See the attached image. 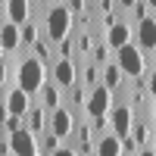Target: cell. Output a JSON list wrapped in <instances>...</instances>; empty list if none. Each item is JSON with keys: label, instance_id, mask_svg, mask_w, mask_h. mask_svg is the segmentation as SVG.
<instances>
[{"label": "cell", "instance_id": "6da1fadb", "mask_svg": "<svg viewBox=\"0 0 156 156\" xmlns=\"http://www.w3.org/2000/svg\"><path fill=\"white\" fill-rule=\"evenodd\" d=\"M47 72L50 69L44 66V62H37L31 53H22L19 56V72H16V87H22L31 100H37V94H41L44 84L50 81Z\"/></svg>", "mask_w": 156, "mask_h": 156}, {"label": "cell", "instance_id": "7a4b0ae2", "mask_svg": "<svg viewBox=\"0 0 156 156\" xmlns=\"http://www.w3.org/2000/svg\"><path fill=\"white\" fill-rule=\"evenodd\" d=\"M72 34V12L66 9V3H47V19H44V37L50 44H62Z\"/></svg>", "mask_w": 156, "mask_h": 156}, {"label": "cell", "instance_id": "3957f363", "mask_svg": "<svg viewBox=\"0 0 156 156\" xmlns=\"http://www.w3.org/2000/svg\"><path fill=\"white\" fill-rule=\"evenodd\" d=\"M115 66L122 69V75H125V78H131V81H137V78H147V75H150L147 53H144V50H140L137 44L122 47L119 53H115Z\"/></svg>", "mask_w": 156, "mask_h": 156}, {"label": "cell", "instance_id": "277c9868", "mask_svg": "<svg viewBox=\"0 0 156 156\" xmlns=\"http://www.w3.org/2000/svg\"><path fill=\"white\" fill-rule=\"evenodd\" d=\"M131 125H134V109L125 100H115V106L109 109V128L115 137H131Z\"/></svg>", "mask_w": 156, "mask_h": 156}, {"label": "cell", "instance_id": "5b68a950", "mask_svg": "<svg viewBox=\"0 0 156 156\" xmlns=\"http://www.w3.org/2000/svg\"><path fill=\"white\" fill-rule=\"evenodd\" d=\"M115 106V94L106 87H94L90 90V97H87V106H84V115L87 119H103V115H109V109Z\"/></svg>", "mask_w": 156, "mask_h": 156}, {"label": "cell", "instance_id": "8992f818", "mask_svg": "<svg viewBox=\"0 0 156 156\" xmlns=\"http://www.w3.org/2000/svg\"><path fill=\"white\" fill-rule=\"evenodd\" d=\"M0 12H3V22H12L22 28V25H28L34 19V3H28V0H3Z\"/></svg>", "mask_w": 156, "mask_h": 156}, {"label": "cell", "instance_id": "52a82bcc", "mask_svg": "<svg viewBox=\"0 0 156 156\" xmlns=\"http://www.w3.org/2000/svg\"><path fill=\"white\" fill-rule=\"evenodd\" d=\"M0 103H3V115H19V119H25L31 112V106H34L31 97L22 87H12L9 94H0Z\"/></svg>", "mask_w": 156, "mask_h": 156}, {"label": "cell", "instance_id": "ba28073f", "mask_svg": "<svg viewBox=\"0 0 156 156\" xmlns=\"http://www.w3.org/2000/svg\"><path fill=\"white\" fill-rule=\"evenodd\" d=\"M75 125H78L75 112H72L69 106H62V109H56V112H50V128H47V131L53 134V137H59V140H69V137L75 134Z\"/></svg>", "mask_w": 156, "mask_h": 156}, {"label": "cell", "instance_id": "9c48e42d", "mask_svg": "<svg viewBox=\"0 0 156 156\" xmlns=\"http://www.w3.org/2000/svg\"><path fill=\"white\" fill-rule=\"evenodd\" d=\"M50 81H53L62 94L72 90L78 84V66H75V59H56V66L50 69Z\"/></svg>", "mask_w": 156, "mask_h": 156}, {"label": "cell", "instance_id": "30bf717a", "mask_svg": "<svg viewBox=\"0 0 156 156\" xmlns=\"http://www.w3.org/2000/svg\"><path fill=\"white\" fill-rule=\"evenodd\" d=\"M131 137H134L137 150H150V147H153V140H156V122H153V119H144V115H134Z\"/></svg>", "mask_w": 156, "mask_h": 156}, {"label": "cell", "instance_id": "8fae6325", "mask_svg": "<svg viewBox=\"0 0 156 156\" xmlns=\"http://www.w3.org/2000/svg\"><path fill=\"white\" fill-rule=\"evenodd\" d=\"M9 144H12V153L16 156H41V140H37L28 128L9 134Z\"/></svg>", "mask_w": 156, "mask_h": 156}, {"label": "cell", "instance_id": "7c38bea8", "mask_svg": "<svg viewBox=\"0 0 156 156\" xmlns=\"http://www.w3.org/2000/svg\"><path fill=\"white\" fill-rule=\"evenodd\" d=\"M128 44H134V28L122 19L119 25H112V28L106 31V47L112 50V53H119V50L128 47Z\"/></svg>", "mask_w": 156, "mask_h": 156}, {"label": "cell", "instance_id": "4fadbf2b", "mask_svg": "<svg viewBox=\"0 0 156 156\" xmlns=\"http://www.w3.org/2000/svg\"><path fill=\"white\" fill-rule=\"evenodd\" d=\"M19 47H22V28L12 22H0V50H3V56H16Z\"/></svg>", "mask_w": 156, "mask_h": 156}, {"label": "cell", "instance_id": "5bb4252c", "mask_svg": "<svg viewBox=\"0 0 156 156\" xmlns=\"http://www.w3.org/2000/svg\"><path fill=\"white\" fill-rule=\"evenodd\" d=\"M134 44L144 50V53L156 50V16H147L140 25H134Z\"/></svg>", "mask_w": 156, "mask_h": 156}, {"label": "cell", "instance_id": "9a60e30c", "mask_svg": "<svg viewBox=\"0 0 156 156\" xmlns=\"http://www.w3.org/2000/svg\"><path fill=\"white\" fill-rule=\"evenodd\" d=\"M37 106H44L47 112H56V109H62V106H66V100H62V90L53 84V81H47L44 84V90H41V94H37Z\"/></svg>", "mask_w": 156, "mask_h": 156}, {"label": "cell", "instance_id": "2e32d148", "mask_svg": "<svg viewBox=\"0 0 156 156\" xmlns=\"http://www.w3.org/2000/svg\"><path fill=\"white\" fill-rule=\"evenodd\" d=\"M25 128L34 134V137H41V134H47V128H50V112L44 109V106H31V112L25 115Z\"/></svg>", "mask_w": 156, "mask_h": 156}, {"label": "cell", "instance_id": "e0dca14e", "mask_svg": "<svg viewBox=\"0 0 156 156\" xmlns=\"http://www.w3.org/2000/svg\"><path fill=\"white\" fill-rule=\"evenodd\" d=\"M125 81H128V78L122 75V69L119 66H115V62H109V66L106 69H103V87H106V90H112V94H122V90H125Z\"/></svg>", "mask_w": 156, "mask_h": 156}, {"label": "cell", "instance_id": "ac0fdd59", "mask_svg": "<svg viewBox=\"0 0 156 156\" xmlns=\"http://www.w3.org/2000/svg\"><path fill=\"white\" fill-rule=\"evenodd\" d=\"M28 53H31V56H34L37 62H44L47 69H53V66H56V47L50 44L47 37H41V41H37V44H34V47L28 50Z\"/></svg>", "mask_w": 156, "mask_h": 156}, {"label": "cell", "instance_id": "d6986e66", "mask_svg": "<svg viewBox=\"0 0 156 156\" xmlns=\"http://www.w3.org/2000/svg\"><path fill=\"white\" fill-rule=\"evenodd\" d=\"M122 137H115V134H106V137H100L97 140V147H94V156H122Z\"/></svg>", "mask_w": 156, "mask_h": 156}, {"label": "cell", "instance_id": "ffe728a7", "mask_svg": "<svg viewBox=\"0 0 156 156\" xmlns=\"http://www.w3.org/2000/svg\"><path fill=\"white\" fill-rule=\"evenodd\" d=\"M56 59H78V44H75V34H69L62 44H56Z\"/></svg>", "mask_w": 156, "mask_h": 156}, {"label": "cell", "instance_id": "44dd1931", "mask_svg": "<svg viewBox=\"0 0 156 156\" xmlns=\"http://www.w3.org/2000/svg\"><path fill=\"white\" fill-rule=\"evenodd\" d=\"M109 53H112V50L106 47V41H100V44L94 47V53H90V62H94V66H100V69H106L109 62H115V59H109Z\"/></svg>", "mask_w": 156, "mask_h": 156}, {"label": "cell", "instance_id": "7402d4cb", "mask_svg": "<svg viewBox=\"0 0 156 156\" xmlns=\"http://www.w3.org/2000/svg\"><path fill=\"white\" fill-rule=\"evenodd\" d=\"M128 16L134 19V25H140L147 16H150V0H134V6H131V12Z\"/></svg>", "mask_w": 156, "mask_h": 156}, {"label": "cell", "instance_id": "603a6c76", "mask_svg": "<svg viewBox=\"0 0 156 156\" xmlns=\"http://www.w3.org/2000/svg\"><path fill=\"white\" fill-rule=\"evenodd\" d=\"M147 81V94H150V100H156V69H150V75L144 78Z\"/></svg>", "mask_w": 156, "mask_h": 156}, {"label": "cell", "instance_id": "cb8c5ba5", "mask_svg": "<svg viewBox=\"0 0 156 156\" xmlns=\"http://www.w3.org/2000/svg\"><path fill=\"white\" fill-rule=\"evenodd\" d=\"M53 156H78V150H75L72 144H62V147H59V150H56Z\"/></svg>", "mask_w": 156, "mask_h": 156}, {"label": "cell", "instance_id": "d4e9b609", "mask_svg": "<svg viewBox=\"0 0 156 156\" xmlns=\"http://www.w3.org/2000/svg\"><path fill=\"white\" fill-rule=\"evenodd\" d=\"M150 119L156 122V100H153V106H150Z\"/></svg>", "mask_w": 156, "mask_h": 156}, {"label": "cell", "instance_id": "484cf974", "mask_svg": "<svg viewBox=\"0 0 156 156\" xmlns=\"http://www.w3.org/2000/svg\"><path fill=\"white\" fill-rule=\"evenodd\" d=\"M137 156H156V153H153V150H140Z\"/></svg>", "mask_w": 156, "mask_h": 156}, {"label": "cell", "instance_id": "4316f807", "mask_svg": "<svg viewBox=\"0 0 156 156\" xmlns=\"http://www.w3.org/2000/svg\"><path fill=\"white\" fill-rule=\"evenodd\" d=\"M12 156H16V153H12Z\"/></svg>", "mask_w": 156, "mask_h": 156}]
</instances>
